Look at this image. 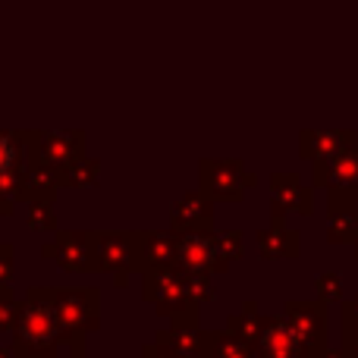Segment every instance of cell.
<instances>
[{
  "label": "cell",
  "instance_id": "obj_1",
  "mask_svg": "<svg viewBox=\"0 0 358 358\" xmlns=\"http://www.w3.org/2000/svg\"><path fill=\"white\" fill-rule=\"evenodd\" d=\"M63 343L60 317H57L54 286H29L19 305V321L13 327V343L25 358H57Z\"/></svg>",
  "mask_w": 358,
  "mask_h": 358
},
{
  "label": "cell",
  "instance_id": "obj_2",
  "mask_svg": "<svg viewBox=\"0 0 358 358\" xmlns=\"http://www.w3.org/2000/svg\"><path fill=\"white\" fill-rule=\"evenodd\" d=\"M142 299L155 305L161 317H170V324H201V305L192 299L185 271L179 264L142 273Z\"/></svg>",
  "mask_w": 358,
  "mask_h": 358
},
{
  "label": "cell",
  "instance_id": "obj_3",
  "mask_svg": "<svg viewBox=\"0 0 358 358\" xmlns=\"http://www.w3.org/2000/svg\"><path fill=\"white\" fill-rule=\"evenodd\" d=\"M54 296L63 343L73 352H82L88 336L101 330V289L98 286H54Z\"/></svg>",
  "mask_w": 358,
  "mask_h": 358
},
{
  "label": "cell",
  "instance_id": "obj_4",
  "mask_svg": "<svg viewBox=\"0 0 358 358\" xmlns=\"http://www.w3.org/2000/svg\"><path fill=\"white\" fill-rule=\"evenodd\" d=\"M25 136V164L48 170H66L73 161L85 157L88 136L85 129H22Z\"/></svg>",
  "mask_w": 358,
  "mask_h": 358
},
{
  "label": "cell",
  "instance_id": "obj_5",
  "mask_svg": "<svg viewBox=\"0 0 358 358\" xmlns=\"http://www.w3.org/2000/svg\"><path fill=\"white\" fill-rule=\"evenodd\" d=\"M311 182L315 189H327V210L358 208V142L330 161H317Z\"/></svg>",
  "mask_w": 358,
  "mask_h": 358
},
{
  "label": "cell",
  "instance_id": "obj_6",
  "mask_svg": "<svg viewBox=\"0 0 358 358\" xmlns=\"http://www.w3.org/2000/svg\"><path fill=\"white\" fill-rule=\"evenodd\" d=\"M258 185V176L248 173L245 164L229 157V161H198V189H204L217 204H239L245 201V192Z\"/></svg>",
  "mask_w": 358,
  "mask_h": 358
},
{
  "label": "cell",
  "instance_id": "obj_7",
  "mask_svg": "<svg viewBox=\"0 0 358 358\" xmlns=\"http://www.w3.org/2000/svg\"><path fill=\"white\" fill-rule=\"evenodd\" d=\"M283 317L302 343L305 358H321L330 349L327 302L324 299H289L283 305Z\"/></svg>",
  "mask_w": 358,
  "mask_h": 358
},
{
  "label": "cell",
  "instance_id": "obj_8",
  "mask_svg": "<svg viewBox=\"0 0 358 358\" xmlns=\"http://www.w3.org/2000/svg\"><path fill=\"white\" fill-rule=\"evenodd\" d=\"M41 258L54 261L63 273H98L94 261V229H57L54 239L41 245Z\"/></svg>",
  "mask_w": 358,
  "mask_h": 358
},
{
  "label": "cell",
  "instance_id": "obj_9",
  "mask_svg": "<svg viewBox=\"0 0 358 358\" xmlns=\"http://www.w3.org/2000/svg\"><path fill=\"white\" fill-rule=\"evenodd\" d=\"M132 236V273H151L176 264L179 233L170 229H129Z\"/></svg>",
  "mask_w": 358,
  "mask_h": 358
},
{
  "label": "cell",
  "instance_id": "obj_10",
  "mask_svg": "<svg viewBox=\"0 0 358 358\" xmlns=\"http://www.w3.org/2000/svg\"><path fill=\"white\" fill-rule=\"evenodd\" d=\"M94 261H98V273L113 277L117 289H123L132 277L129 229H94Z\"/></svg>",
  "mask_w": 358,
  "mask_h": 358
},
{
  "label": "cell",
  "instance_id": "obj_11",
  "mask_svg": "<svg viewBox=\"0 0 358 358\" xmlns=\"http://www.w3.org/2000/svg\"><path fill=\"white\" fill-rule=\"evenodd\" d=\"M315 214V192L299 173H271V217L273 227H286V217Z\"/></svg>",
  "mask_w": 358,
  "mask_h": 358
},
{
  "label": "cell",
  "instance_id": "obj_12",
  "mask_svg": "<svg viewBox=\"0 0 358 358\" xmlns=\"http://www.w3.org/2000/svg\"><path fill=\"white\" fill-rule=\"evenodd\" d=\"M217 261V229H185L179 233L176 264L185 273H214Z\"/></svg>",
  "mask_w": 358,
  "mask_h": 358
},
{
  "label": "cell",
  "instance_id": "obj_13",
  "mask_svg": "<svg viewBox=\"0 0 358 358\" xmlns=\"http://www.w3.org/2000/svg\"><path fill=\"white\" fill-rule=\"evenodd\" d=\"M214 198L204 189H192L185 195H179L173 204H170V227L176 233H185V229H210L214 227Z\"/></svg>",
  "mask_w": 358,
  "mask_h": 358
},
{
  "label": "cell",
  "instance_id": "obj_14",
  "mask_svg": "<svg viewBox=\"0 0 358 358\" xmlns=\"http://www.w3.org/2000/svg\"><path fill=\"white\" fill-rule=\"evenodd\" d=\"M355 142L358 132L352 129H302L299 132V157L308 164L330 161Z\"/></svg>",
  "mask_w": 358,
  "mask_h": 358
},
{
  "label": "cell",
  "instance_id": "obj_15",
  "mask_svg": "<svg viewBox=\"0 0 358 358\" xmlns=\"http://www.w3.org/2000/svg\"><path fill=\"white\" fill-rule=\"evenodd\" d=\"M255 358H305L302 343L292 334L286 317L264 315V327H261V336L255 343Z\"/></svg>",
  "mask_w": 358,
  "mask_h": 358
},
{
  "label": "cell",
  "instance_id": "obj_16",
  "mask_svg": "<svg viewBox=\"0 0 358 358\" xmlns=\"http://www.w3.org/2000/svg\"><path fill=\"white\" fill-rule=\"evenodd\" d=\"M155 340L179 358H210V336L201 324H170L157 330Z\"/></svg>",
  "mask_w": 358,
  "mask_h": 358
},
{
  "label": "cell",
  "instance_id": "obj_17",
  "mask_svg": "<svg viewBox=\"0 0 358 358\" xmlns=\"http://www.w3.org/2000/svg\"><path fill=\"white\" fill-rule=\"evenodd\" d=\"M258 242V255L264 261H299L302 255V233L299 229H286V227H264L255 233Z\"/></svg>",
  "mask_w": 358,
  "mask_h": 358
},
{
  "label": "cell",
  "instance_id": "obj_18",
  "mask_svg": "<svg viewBox=\"0 0 358 358\" xmlns=\"http://www.w3.org/2000/svg\"><path fill=\"white\" fill-rule=\"evenodd\" d=\"M355 236H358V208H330L327 210L330 245H355Z\"/></svg>",
  "mask_w": 358,
  "mask_h": 358
},
{
  "label": "cell",
  "instance_id": "obj_19",
  "mask_svg": "<svg viewBox=\"0 0 358 358\" xmlns=\"http://www.w3.org/2000/svg\"><path fill=\"white\" fill-rule=\"evenodd\" d=\"M25 179H29L25 164L10 173H0V217H13L19 204H25Z\"/></svg>",
  "mask_w": 358,
  "mask_h": 358
},
{
  "label": "cell",
  "instance_id": "obj_20",
  "mask_svg": "<svg viewBox=\"0 0 358 358\" xmlns=\"http://www.w3.org/2000/svg\"><path fill=\"white\" fill-rule=\"evenodd\" d=\"M261 327H264V315L258 311V302L255 299H245L239 308V315H229L227 317V330H233L236 336H242V340H248L255 346L261 336Z\"/></svg>",
  "mask_w": 358,
  "mask_h": 358
},
{
  "label": "cell",
  "instance_id": "obj_21",
  "mask_svg": "<svg viewBox=\"0 0 358 358\" xmlns=\"http://www.w3.org/2000/svg\"><path fill=\"white\" fill-rule=\"evenodd\" d=\"M101 179V161L98 157H79L66 170H60V189H92Z\"/></svg>",
  "mask_w": 358,
  "mask_h": 358
},
{
  "label": "cell",
  "instance_id": "obj_22",
  "mask_svg": "<svg viewBox=\"0 0 358 358\" xmlns=\"http://www.w3.org/2000/svg\"><path fill=\"white\" fill-rule=\"evenodd\" d=\"M210 336V358H255V346L233 330H208Z\"/></svg>",
  "mask_w": 358,
  "mask_h": 358
},
{
  "label": "cell",
  "instance_id": "obj_23",
  "mask_svg": "<svg viewBox=\"0 0 358 358\" xmlns=\"http://www.w3.org/2000/svg\"><path fill=\"white\" fill-rule=\"evenodd\" d=\"M242 255H245V233H239V229H220V233H217L214 273H227Z\"/></svg>",
  "mask_w": 358,
  "mask_h": 358
},
{
  "label": "cell",
  "instance_id": "obj_24",
  "mask_svg": "<svg viewBox=\"0 0 358 358\" xmlns=\"http://www.w3.org/2000/svg\"><path fill=\"white\" fill-rule=\"evenodd\" d=\"M25 164V136L22 129H0V173L22 167Z\"/></svg>",
  "mask_w": 358,
  "mask_h": 358
},
{
  "label": "cell",
  "instance_id": "obj_25",
  "mask_svg": "<svg viewBox=\"0 0 358 358\" xmlns=\"http://www.w3.org/2000/svg\"><path fill=\"white\" fill-rule=\"evenodd\" d=\"M25 229L38 236H54L57 233V214L54 201H29L25 204Z\"/></svg>",
  "mask_w": 358,
  "mask_h": 358
},
{
  "label": "cell",
  "instance_id": "obj_26",
  "mask_svg": "<svg viewBox=\"0 0 358 358\" xmlns=\"http://www.w3.org/2000/svg\"><path fill=\"white\" fill-rule=\"evenodd\" d=\"M315 289H317V299H324L327 305L343 302V299H346V289H343V277H340L336 271L317 273V277H315Z\"/></svg>",
  "mask_w": 358,
  "mask_h": 358
},
{
  "label": "cell",
  "instance_id": "obj_27",
  "mask_svg": "<svg viewBox=\"0 0 358 358\" xmlns=\"http://www.w3.org/2000/svg\"><path fill=\"white\" fill-rule=\"evenodd\" d=\"M19 305H22V299H16L10 286H0V334H13L19 321Z\"/></svg>",
  "mask_w": 358,
  "mask_h": 358
},
{
  "label": "cell",
  "instance_id": "obj_28",
  "mask_svg": "<svg viewBox=\"0 0 358 358\" xmlns=\"http://www.w3.org/2000/svg\"><path fill=\"white\" fill-rule=\"evenodd\" d=\"M210 277L214 273H185V283H189V292H192V299H195L198 305H208V302H214V286H210Z\"/></svg>",
  "mask_w": 358,
  "mask_h": 358
},
{
  "label": "cell",
  "instance_id": "obj_29",
  "mask_svg": "<svg viewBox=\"0 0 358 358\" xmlns=\"http://www.w3.org/2000/svg\"><path fill=\"white\" fill-rule=\"evenodd\" d=\"M16 277V248L10 242H0V286H10Z\"/></svg>",
  "mask_w": 358,
  "mask_h": 358
},
{
  "label": "cell",
  "instance_id": "obj_30",
  "mask_svg": "<svg viewBox=\"0 0 358 358\" xmlns=\"http://www.w3.org/2000/svg\"><path fill=\"white\" fill-rule=\"evenodd\" d=\"M340 324H358V296L340 302Z\"/></svg>",
  "mask_w": 358,
  "mask_h": 358
},
{
  "label": "cell",
  "instance_id": "obj_31",
  "mask_svg": "<svg viewBox=\"0 0 358 358\" xmlns=\"http://www.w3.org/2000/svg\"><path fill=\"white\" fill-rule=\"evenodd\" d=\"M340 330H343V346L358 358V324H340Z\"/></svg>",
  "mask_w": 358,
  "mask_h": 358
},
{
  "label": "cell",
  "instance_id": "obj_32",
  "mask_svg": "<svg viewBox=\"0 0 358 358\" xmlns=\"http://www.w3.org/2000/svg\"><path fill=\"white\" fill-rule=\"evenodd\" d=\"M138 358H179V355L170 352L167 346H161L157 340H151L148 346H142V355H138Z\"/></svg>",
  "mask_w": 358,
  "mask_h": 358
},
{
  "label": "cell",
  "instance_id": "obj_33",
  "mask_svg": "<svg viewBox=\"0 0 358 358\" xmlns=\"http://www.w3.org/2000/svg\"><path fill=\"white\" fill-rule=\"evenodd\" d=\"M321 358H355V355L349 352V349H346V346H343V343H340V346H336V349H327V352H324Z\"/></svg>",
  "mask_w": 358,
  "mask_h": 358
},
{
  "label": "cell",
  "instance_id": "obj_34",
  "mask_svg": "<svg viewBox=\"0 0 358 358\" xmlns=\"http://www.w3.org/2000/svg\"><path fill=\"white\" fill-rule=\"evenodd\" d=\"M0 358H25V355H19L13 346H0Z\"/></svg>",
  "mask_w": 358,
  "mask_h": 358
},
{
  "label": "cell",
  "instance_id": "obj_35",
  "mask_svg": "<svg viewBox=\"0 0 358 358\" xmlns=\"http://www.w3.org/2000/svg\"><path fill=\"white\" fill-rule=\"evenodd\" d=\"M63 358H88V355H85V349H82V352H73V349H69V355H63Z\"/></svg>",
  "mask_w": 358,
  "mask_h": 358
},
{
  "label": "cell",
  "instance_id": "obj_36",
  "mask_svg": "<svg viewBox=\"0 0 358 358\" xmlns=\"http://www.w3.org/2000/svg\"><path fill=\"white\" fill-rule=\"evenodd\" d=\"M355 258H358V236H355Z\"/></svg>",
  "mask_w": 358,
  "mask_h": 358
}]
</instances>
